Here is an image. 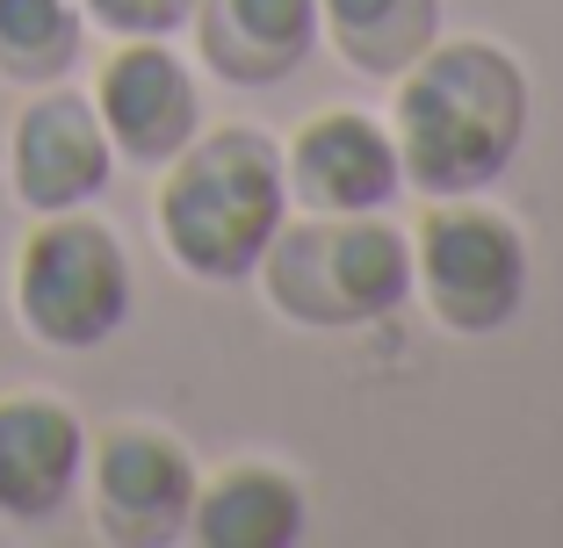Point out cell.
Returning <instances> with one entry per match:
<instances>
[{"instance_id":"3","label":"cell","mask_w":563,"mask_h":548,"mask_svg":"<svg viewBox=\"0 0 563 548\" xmlns=\"http://www.w3.org/2000/svg\"><path fill=\"white\" fill-rule=\"evenodd\" d=\"M261 297L275 317L303 333H354L376 325L412 297V238L383 224V210H303V224L282 216V232L261 253Z\"/></svg>"},{"instance_id":"9","label":"cell","mask_w":563,"mask_h":548,"mask_svg":"<svg viewBox=\"0 0 563 548\" xmlns=\"http://www.w3.org/2000/svg\"><path fill=\"white\" fill-rule=\"evenodd\" d=\"M282 181H289L297 210L347 216V210H383L405 188V174L390 131L368 109H318L282 145Z\"/></svg>"},{"instance_id":"8","label":"cell","mask_w":563,"mask_h":548,"mask_svg":"<svg viewBox=\"0 0 563 548\" xmlns=\"http://www.w3.org/2000/svg\"><path fill=\"white\" fill-rule=\"evenodd\" d=\"M109 174H117V145H109V131H101L95 101L51 80L44 94L15 116V137H8V181H15V202L36 210V216L87 210V202L109 188Z\"/></svg>"},{"instance_id":"13","label":"cell","mask_w":563,"mask_h":548,"mask_svg":"<svg viewBox=\"0 0 563 548\" xmlns=\"http://www.w3.org/2000/svg\"><path fill=\"white\" fill-rule=\"evenodd\" d=\"M318 36L362 80H398L441 36V0H318Z\"/></svg>"},{"instance_id":"14","label":"cell","mask_w":563,"mask_h":548,"mask_svg":"<svg viewBox=\"0 0 563 548\" xmlns=\"http://www.w3.org/2000/svg\"><path fill=\"white\" fill-rule=\"evenodd\" d=\"M87 15L80 0H0V80L51 87L80 66Z\"/></svg>"},{"instance_id":"6","label":"cell","mask_w":563,"mask_h":548,"mask_svg":"<svg viewBox=\"0 0 563 548\" xmlns=\"http://www.w3.org/2000/svg\"><path fill=\"white\" fill-rule=\"evenodd\" d=\"M87 491H95V527L123 548H166L188 534V505H196V455L166 426H109L87 440Z\"/></svg>"},{"instance_id":"12","label":"cell","mask_w":563,"mask_h":548,"mask_svg":"<svg viewBox=\"0 0 563 548\" xmlns=\"http://www.w3.org/2000/svg\"><path fill=\"white\" fill-rule=\"evenodd\" d=\"M311 499L282 462H224L196 483L188 505V541L202 548H289L303 541Z\"/></svg>"},{"instance_id":"10","label":"cell","mask_w":563,"mask_h":548,"mask_svg":"<svg viewBox=\"0 0 563 548\" xmlns=\"http://www.w3.org/2000/svg\"><path fill=\"white\" fill-rule=\"evenodd\" d=\"M87 477V426L73 404L22 390L0 398V519L44 527L73 505Z\"/></svg>"},{"instance_id":"5","label":"cell","mask_w":563,"mask_h":548,"mask_svg":"<svg viewBox=\"0 0 563 548\" xmlns=\"http://www.w3.org/2000/svg\"><path fill=\"white\" fill-rule=\"evenodd\" d=\"M15 317L58 354H87L131 317V253L87 210L44 216L15 253Z\"/></svg>"},{"instance_id":"1","label":"cell","mask_w":563,"mask_h":548,"mask_svg":"<svg viewBox=\"0 0 563 548\" xmlns=\"http://www.w3.org/2000/svg\"><path fill=\"white\" fill-rule=\"evenodd\" d=\"M398 174L419 195H484L528 137V72L492 36H433L390 80Z\"/></svg>"},{"instance_id":"11","label":"cell","mask_w":563,"mask_h":548,"mask_svg":"<svg viewBox=\"0 0 563 548\" xmlns=\"http://www.w3.org/2000/svg\"><path fill=\"white\" fill-rule=\"evenodd\" d=\"M188 30L224 87H282L318 51V0H196Z\"/></svg>"},{"instance_id":"2","label":"cell","mask_w":563,"mask_h":548,"mask_svg":"<svg viewBox=\"0 0 563 548\" xmlns=\"http://www.w3.org/2000/svg\"><path fill=\"white\" fill-rule=\"evenodd\" d=\"M159 246L196 282H246L289 216L282 145L267 131H196L159 174Z\"/></svg>"},{"instance_id":"4","label":"cell","mask_w":563,"mask_h":548,"mask_svg":"<svg viewBox=\"0 0 563 548\" xmlns=\"http://www.w3.org/2000/svg\"><path fill=\"white\" fill-rule=\"evenodd\" d=\"M528 232L484 195H427L412 232V297L455 339H492L528 297Z\"/></svg>"},{"instance_id":"7","label":"cell","mask_w":563,"mask_h":548,"mask_svg":"<svg viewBox=\"0 0 563 548\" xmlns=\"http://www.w3.org/2000/svg\"><path fill=\"white\" fill-rule=\"evenodd\" d=\"M95 116L131 167H166L202 131V87L196 66L166 36H123L95 72Z\"/></svg>"},{"instance_id":"15","label":"cell","mask_w":563,"mask_h":548,"mask_svg":"<svg viewBox=\"0 0 563 548\" xmlns=\"http://www.w3.org/2000/svg\"><path fill=\"white\" fill-rule=\"evenodd\" d=\"M80 15L95 22L101 36H181L196 0H80Z\"/></svg>"}]
</instances>
